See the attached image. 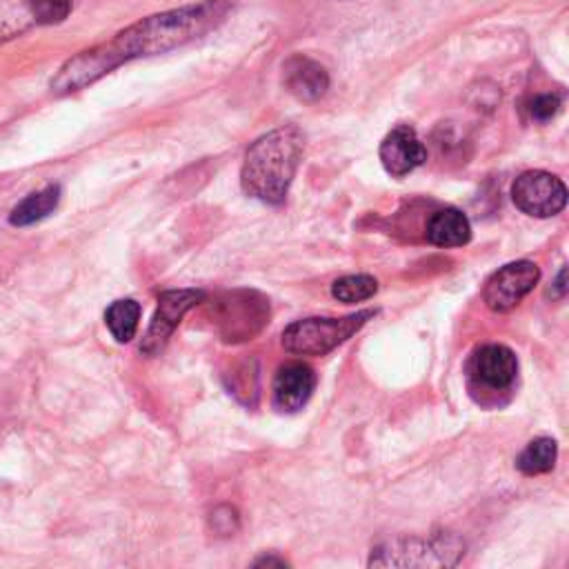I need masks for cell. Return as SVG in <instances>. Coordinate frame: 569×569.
<instances>
[{
	"label": "cell",
	"instance_id": "1",
	"mask_svg": "<svg viewBox=\"0 0 569 569\" xmlns=\"http://www.w3.org/2000/svg\"><path fill=\"white\" fill-rule=\"evenodd\" d=\"M229 13V0H200L140 18L111 40L98 42L64 60L49 87L56 96L80 91L129 60L167 53L207 36L220 27Z\"/></svg>",
	"mask_w": 569,
	"mask_h": 569
},
{
	"label": "cell",
	"instance_id": "2",
	"mask_svg": "<svg viewBox=\"0 0 569 569\" xmlns=\"http://www.w3.org/2000/svg\"><path fill=\"white\" fill-rule=\"evenodd\" d=\"M305 151V136L293 124L267 131L244 153L242 191L267 204H282Z\"/></svg>",
	"mask_w": 569,
	"mask_h": 569
},
{
	"label": "cell",
	"instance_id": "3",
	"mask_svg": "<svg viewBox=\"0 0 569 569\" xmlns=\"http://www.w3.org/2000/svg\"><path fill=\"white\" fill-rule=\"evenodd\" d=\"M465 556V542L449 531L429 538H393L371 549L369 567H453Z\"/></svg>",
	"mask_w": 569,
	"mask_h": 569
},
{
	"label": "cell",
	"instance_id": "4",
	"mask_svg": "<svg viewBox=\"0 0 569 569\" xmlns=\"http://www.w3.org/2000/svg\"><path fill=\"white\" fill-rule=\"evenodd\" d=\"M376 309L356 311L342 318H302L284 327L282 347L296 356H325L360 331Z\"/></svg>",
	"mask_w": 569,
	"mask_h": 569
},
{
	"label": "cell",
	"instance_id": "5",
	"mask_svg": "<svg viewBox=\"0 0 569 569\" xmlns=\"http://www.w3.org/2000/svg\"><path fill=\"white\" fill-rule=\"evenodd\" d=\"M213 320L222 340L240 342L267 325L269 302L258 291H229L213 302Z\"/></svg>",
	"mask_w": 569,
	"mask_h": 569
},
{
	"label": "cell",
	"instance_id": "6",
	"mask_svg": "<svg viewBox=\"0 0 569 569\" xmlns=\"http://www.w3.org/2000/svg\"><path fill=\"white\" fill-rule=\"evenodd\" d=\"M513 204L533 218H549L565 209L567 187L565 182L549 171H525L511 184Z\"/></svg>",
	"mask_w": 569,
	"mask_h": 569
},
{
	"label": "cell",
	"instance_id": "7",
	"mask_svg": "<svg viewBox=\"0 0 569 569\" xmlns=\"http://www.w3.org/2000/svg\"><path fill=\"white\" fill-rule=\"evenodd\" d=\"M467 376L473 391H509L518 378L516 353L505 345H482L467 362Z\"/></svg>",
	"mask_w": 569,
	"mask_h": 569
},
{
	"label": "cell",
	"instance_id": "8",
	"mask_svg": "<svg viewBox=\"0 0 569 569\" xmlns=\"http://www.w3.org/2000/svg\"><path fill=\"white\" fill-rule=\"evenodd\" d=\"M540 280V269L531 260H516L500 267L491 278L485 282L482 300L485 305L496 311L505 313L513 309Z\"/></svg>",
	"mask_w": 569,
	"mask_h": 569
},
{
	"label": "cell",
	"instance_id": "9",
	"mask_svg": "<svg viewBox=\"0 0 569 569\" xmlns=\"http://www.w3.org/2000/svg\"><path fill=\"white\" fill-rule=\"evenodd\" d=\"M204 300V291L200 289H169L162 291L158 298V309L153 313V320L144 333V340L140 345V351L156 353L162 349L167 338L173 333L182 316L193 309L198 302Z\"/></svg>",
	"mask_w": 569,
	"mask_h": 569
},
{
	"label": "cell",
	"instance_id": "10",
	"mask_svg": "<svg viewBox=\"0 0 569 569\" xmlns=\"http://www.w3.org/2000/svg\"><path fill=\"white\" fill-rule=\"evenodd\" d=\"M427 160V149L409 124H398L380 142V162L393 178L411 173Z\"/></svg>",
	"mask_w": 569,
	"mask_h": 569
},
{
	"label": "cell",
	"instance_id": "11",
	"mask_svg": "<svg viewBox=\"0 0 569 569\" xmlns=\"http://www.w3.org/2000/svg\"><path fill=\"white\" fill-rule=\"evenodd\" d=\"M282 84L298 100L316 102L329 89V73L320 62L296 53L282 62Z\"/></svg>",
	"mask_w": 569,
	"mask_h": 569
},
{
	"label": "cell",
	"instance_id": "12",
	"mask_svg": "<svg viewBox=\"0 0 569 569\" xmlns=\"http://www.w3.org/2000/svg\"><path fill=\"white\" fill-rule=\"evenodd\" d=\"M316 387V373L305 362H287L278 369L273 378V405L280 411H298L302 409Z\"/></svg>",
	"mask_w": 569,
	"mask_h": 569
},
{
	"label": "cell",
	"instance_id": "13",
	"mask_svg": "<svg viewBox=\"0 0 569 569\" xmlns=\"http://www.w3.org/2000/svg\"><path fill=\"white\" fill-rule=\"evenodd\" d=\"M425 236L436 247H462L471 238V224L462 211L447 207L431 213Z\"/></svg>",
	"mask_w": 569,
	"mask_h": 569
},
{
	"label": "cell",
	"instance_id": "14",
	"mask_svg": "<svg viewBox=\"0 0 569 569\" xmlns=\"http://www.w3.org/2000/svg\"><path fill=\"white\" fill-rule=\"evenodd\" d=\"M60 184H47L29 196H24L9 213V224L13 227H29L44 220L49 213L56 211L60 202Z\"/></svg>",
	"mask_w": 569,
	"mask_h": 569
},
{
	"label": "cell",
	"instance_id": "15",
	"mask_svg": "<svg viewBox=\"0 0 569 569\" xmlns=\"http://www.w3.org/2000/svg\"><path fill=\"white\" fill-rule=\"evenodd\" d=\"M140 305L133 298L113 300L104 311V325L118 342H129L138 331Z\"/></svg>",
	"mask_w": 569,
	"mask_h": 569
},
{
	"label": "cell",
	"instance_id": "16",
	"mask_svg": "<svg viewBox=\"0 0 569 569\" xmlns=\"http://www.w3.org/2000/svg\"><path fill=\"white\" fill-rule=\"evenodd\" d=\"M556 456H558V445L553 438L540 436L536 440H531L518 456L516 467L525 473V476H538V473H547L553 469L556 465Z\"/></svg>",
	"mask_w": 569,
	"mask_h": 569
},
{
	"label": "cell",
	"instance_id": "17",
	"mask_svg": "<svg viewBox=\"0 0 569 569\" xmlns=\"http://www.w3.org/2000/svg\"><path fill=\"white\" fill-rule=\"evenodd\" d=\"M36 27L27 0H0V44Z\"/></svg>",
	"mask_w": 569,
	"mask_h": 569
},
{
	"label": "cell",
	"instance_id": "18",
	"mask_svg": "<svg viewBox=\"0 0 569 569\" xmlns=\"http://www.w3.org/2000/svg\"><path fill=\"white\" fill-rule=\"evenodd\" d=\"M378 291V280L367 273L342 276L331 284V296L340 302H362Z\"/></svg>",
	"mask_w": 569,
	"mask_h": 569
},
{
	"label": "cell",
	"instance_id": "19",
	"mask_svg": "<svg viewBox=\"0 0 569 569\" xmlns=\"http://www.w3.org/2000/svg\"><path fill=\"white\" fill-rule=\"evenodd\" d=\"M36 27H51L64 22L73 11V0H27Z\"/></svg>",
	"mask_w": 569,
	"mask_h": 569
},
{
	"label": "cell",
	"instance_id": "20",
	"mask_svg": "<svg viewBox=\"0 0 569 569\" xmlns=\"http://www.w3.org/2000/svg\"><path fill=\"white\" fill-rule=\"evenodd\" d=\"M209 525L211 529L218 533V536H233L240 527V518H238V511L229 505H220L211 511L209 516Z\"/></svg>",
	"mask_w": 569,
	"mask_h": 569
},
{
	"label": "cell",
	"instance_id": "21",
	"mask_svg": "<svg viewBox=\"0 0 569 569\" xmlns=\"http://www.w3.org/2000/svg\"><path fill=\"white\" fill-rule=\"evenodd\" d=\"M560 109V98L556 93H542V96H536L529 104V111H531V118L536 120H549L558 113Z\"/></svg>",
	"mask_w": 569,
	"mask_h": 569
},
{
	"label": "cell",
	"instance_id": "22",
	"mask_svg": "<svg viewBox=\"0 0 569 569\" xmlns=\"http://www.w3.org/2000/svg\"><path fill=\"white\" fill-rule=\"evenodd\" d=\"M256 567H262V565H278V567H287V562L282 558H276V556H262L253 562Z\"/></svg>",
	"mask_w": 569,
	"mask_h": 569
},
{
	"label": "cell",
	"instance_id": "23",
	"mask_svg": "<svg viewBox=\"0 0 569 569\" xmlns=\"http://www.w3.org/2000/svg\"><path fill=\"white\" fill-rule=\"evenodd\" d=\"M556 289H558V293L556 296H565V291H567V284H565V269H560V273H558V278H556Z\"/></svg>",
	"mask_w": 569,
	"mask_h": 569
}]
</instances>
